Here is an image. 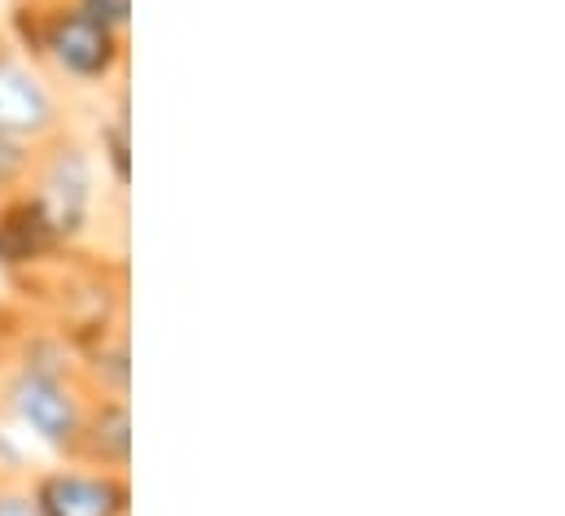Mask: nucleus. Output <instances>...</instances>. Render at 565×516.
Masks as SVG:
<instances>
[{
	"instance_id": "0eeeda50",
	"label": "nucleus",
	"mask_w": 565,
	"mask_h": 516,
	"mask_svg": "<svg viewBox=\"0 0 565 516\" xmlns=\"http://www.w3.org/2000/svg\"><path fill=\"white\" fill-rule=\"evenodd\" d=\"M71 464L106 469V473L132 469V402L128 398H106V394L88 398V411L71 447Z\"/></svg>"
},
{
	"instance_id": "1a4fd4ad",
	"label": "nucleus",
	"mask_w": 565,
	"mask_h": 516,
	"mask_svg": "<svg viewBox=\"0 0 565 516\" xmlns=\"http://www.w3.org/2000/svg\"><path fill=\"white\" fill-rule=\"evenodd\" d=\"M97 153H102V166L110 175V184L119 193H128L132 184V119H128V88L115 93V110L102 115L97 123Z\"/></svg>"
},
{
	"instance_id": "f257e3e1",
	"label": "nucleus",
	"mask_w": 565,
	"mask_h": 516,
	"mask_svg": "<svg viewBox=\"0 0 565 516\" xmlns=\"http://www.w3.org/2000/svg\"><path fill=\"white\" fill-rule=\"evenodd\" d=\"M35 62L71 88H110L124 79L128 35L102 26L75 0H44V26H40V57Z\"/></svg>"
},
{
	"instance_id": "20e7f679",
	"label": "nucleus",
	"mask_w": 565,
	"mask_h": 516,
	"mask_svg": "<svg viewBox=\"0 0 565 516\" xmlns=\"http://www.w3.org/2000/svg\"><path fill=\"white\" fill-rule=\"evenodd\" d=\"M66 128V101L49 71L22 57L9 35H0V136L44 144Z\"/></svg>"
},
{
	"instance_id": "9b49d317",
	"label": "nucleus",
	"mask_w": 565,
	"mask_h": 516,
	"mask_svg": "<svg viewBox=\"0 0 565 516\" xmlns=\"http://www.w3.org/2000/svg\"><path fill=\"white\" fill-rule=\"evenodd\" d=\"M88 18H97L102 26H110V31H119V35H128L132 31V0H75Z\"/></svg>"
},
{
	"instance_id": "f03ea898",
	"label": "nucleus",
	"mask_w": 565,
	"mask_h": 516,
	"mask_svg": "<svg viewBox=\"0 0 565 516\" xmlns=\"http://www.w3.org/2000/svg\"><path fill=\"white\" fill-rule=\"evenodd\" d=\"M26 193L53 224L66 250H75L97 215V158L75 131H57L35 149V166L26 180Z\"/></svg>"
},
{
	"instance_id": "423d86ee",
	"label": "nucleus",
	"mask_w": 565,
	"mask_h": 516,
	"mask_svg": "<svg viewBox=\"0 0 565 516\" xmlns=\"http://www.w3.org/2000/svg\"><path fill=\"white\" fill-rule=\"evenodd\" d=\"M71 250L62 246V237L53 233V224L44 219V211L35 206V197L22 189L13 197L0 202V267L9 276H35L44 267H53L57 258Z\"/></svg>"
},
{
	"instance_id": "9d476101",
	"label": "nucleus",
	"mask_w": 565,
	"mask_h": 516,
	"mask_svg": "<svg viewBox=\"0 0 565 516\" xmlns=\"http://www.w3.org/2000/svg\"><path fill=\"white\" fill-rule=\"evenodd\" d=\"M35 149H40V144L13 140V136H0V202L26 189L31 166H35Z\"/></svg>"
},
{
	"instance_id": "39448f33",
	"label": "nucleus",
	"mask_w": 565,
	"mask_h": 516,
	"mask_svg": "<svg viewBox=\"0 0 565 516\" xmlns=\"http://www.w3.org/2000/svg\"><path fill=\"white\" fill-rule=\"evenodd\" d=\"M26 491L40 516H132L128 473H106L62 460L57 469L26 473Z\"/></svg>"
},
{
	"instance_id": "7ed1b4c3",
	"label": "nucleus",
	"mask_w": 565,
	"mask_h": 516,
	"mask_svg": "<svg viewBox=\"0 0 565 516\" xmlns=\"http://www.w3.org/2000/svg\"><path fill=\"white\" fill-rule=\"evenodd\" d=\"M88 389L79 373H49V368H26V364H4L0 359V411L31 429L49 451L71 460L79 420L88 411Z\"/></svg>"
},
{
	"instance_id": "f8f14e48",
	"label": "nucleus",
	"mask_w": 565,
	"mask_h": 516,
	"mask_svg": "<svg viewBox=\"0 0 565 516\" xmlns=\"http://www.w3.org/2000/svg\"><path fill=\"white\" fill-rule=\"evenodd\" d=\"M0 516H40L26 491V477H0Z\"/></svg>"
},
{
	"instance_id": "6e6552de",
	"label": "nucleus",
	"mask_w": 565,
	"mask_h": 516,
	"mask_svg": "<svg viewBox=\"0 0 565 516\" xmlns=\"http://www.w3.org/2000/svg\"><path fill=\"white\" fill-rule=\"evenodd\" d=\"M79 381L88 394H106V398H128L132 394L128 329H115V333H106V337H97L93 346L79 351Z\"/></svg>"
}]
</instances>
